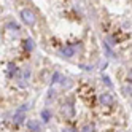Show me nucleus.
<instances>
[{"label": "nucleus", "mask_w": 132, "mask_h": 132, "mask_svg": "<svg viewBox=\"0 0 132 132\" xmlns=\"http://www.w3.org/2000/svg\"><path fill=\"white\" fill-rule=\"evenodd\" d=\"M21 19L27 24V26H34L35 21H37V16L32 10H29V8H24V10L21 11Z\"/></svg>", "instance_id": "1"}, {"label": "nucleus", "mask_w": 132, "mask_h": 132, "mask_svg": "<svg viewBox=\"0 0 132 132\" xmlns=\"http://www.w3.org/2000/svg\"><path fill=\"white\" fill-rule=\"evenodd\" d=\"M26 108H27V107L24 105V107H21L19 110L14 113V122H16V124H19V122L24 121V111H26Z\"/></svg>", "instance_id": "2"}, {"label": "nucleus", "mask_w": 132, "mask_h": 132, "mask_svg": "<svg viewBox=\"0 0 132 132\" xmlns=\"http://www.w3.org/2000/svg\"><path fill=\"white\" fill-rule=\"evenodd\" d=\"M29 77H30V70L29 69H26V70L21 72V77H19V84H21V86H26V83H27V80H29Z\"/></svg>", "instance_id": "3"}, {"label": "nucleus", "mask_w": 132, "mask_h": 132, "mask_svg": "<svg viewBox=\"0 0 132 132\" xmlns=\"http://www.w3.org/2000/svg\"><path fill=\"white\" fill-rule=\"evenodd\" d=\"M61 54L64 56V57H72V56L75 54L73 46H64V48L61 50Z\"/></svg>", "instance_id": "4"}, {"label": "nucleus", "mask_w": 132, "mask_h": 132, "mask_svg": "<svg viewBox=\"0 0 132 132\" xmlns=\"http://www.w3.org/2000/svg\"><path fill=\"white\" fill-rule=\"evenodd\" d=\"M100 102L103 103V105H111V103H113V96L108 94V92L102 94V96H100Z\"/></svg>", "instance_id": "5"}, {"label": "nucleus", "mask_w": 132, "mask_h": 132, "mask_svg": "<svg viewBox=\"0 0 132 132\" xmlns=\"http://www.w3.org/2000/svg\"><path fill=\"white\" fill-rule=\"evenodd\" d=\"M27 127H29L32 132H37L40 129V124H38V121H27Z\"/></svg>", "instance_id": "6"}, {"label": "nucleus", "mask_w": 132, "mask_h": 132, "mask_svg": "<svg viewBox=\"0 0 132 132\" xmlns=\"http://www.w3.org/2000/svg\"><path fill=\"white\" fill-rule=\"evenodd\" d=\"M24 48L26 50H34V40H30V38H27V40H24Z\"/></svg>", "instance_id": "7"}, {"label": "nucleus", "mask_w": 132, "mask_h": 132, "mask_svg": "<svg viewBox=\"0 0 132 132\" xmlns=\"http://www.w3.org/2000/svg\"><path fill=\"white\" fill-rule=\"evenodd\" d=\"M62 111H64V113H67V115H72V113H73V110H72V105H70V103H67V105H64V107H62Z\"/></svg>", "instance_id": "8"}, {"label": "nucleus", "mask_w": 132, "mask_h": 132, "mask_svg": "<svg viewBox=\"0 0 132 132\" xmlns=\"http://www.w3.org/2000/svg\"><path fill=\"white\" fill-rule=\"evenodd\" d=\"M42 118H43V121H50V113H48V110H43L42 111Z\"/></svg>", "instance_id": "9"}, {"label": "nucleus", "mask_w": 132, "mask_h": 132, "mask_svg": "<svg viewBox=\"0 0 132 132\" xmlns=\"http://www.w3.org/2000/svg\"><path fill=\"white\" fill-rule=\"evenodd\" d=\"M81 132H94V127H92L91 124H88V126H84V127L81 129Z\"/></svg>", "instance_id": "10"}, {"label": "nucleus", "mask_w": 132, "mask_h": 132, "mask_svg": "<svg viewBox=\"0 0 132 132\" xmlns=\"http://www.w3.org/2000/svg\"><path fill=\"white\" fill-rule=\"evenodd\" d=\"M59 80H61V75H59V73H54V77H53V83L59 81Z\"/></svg>", "instance_id": "11"}, {"label": "nucleus", "mask_w": 132, "mask_h": 132, "mask_svg": "<svg viewBox=\"0 0 132 132\" xmlns=\"http://www.w3.org/2000/svg\"><path fill=\"white\" fill-rule=\"evenodd\" d=\"M8 27H11V29H18V24H14V22H10V24H8Z\"/></svg>", "instance_id": "12"}, {"label": "nucleus", "mask_w": 132, "mask_h": 132, "mask_svg": "<svg viewBox=\"0 0 132 132\" xmlns=\"http://www.w3.org/2000/svg\"><path fill=\"white\" fill-rule=\"evenodd\" d=\"M103 81H105V84H107V86H111V83H110V80H108L107 77H103Z\"/></svg>", "instance_id": "13"}, {"label": "nucleus", "mask_w": 132, "mask_h": 132, "mask_svg": "<svg viewBox=\"0 0 132 132\" xmlns=\"http://www.w3.org/2000/svg\"><path fill=\"white\" fill-rule=\"evenodd\" d=\"M8 69H10V75H13V69H16V67H14L13 64H10V67H8Z\"/></svg>", "instance_id": "14"}, {"label": "nucleus", "mask_w": 132, "mask_h": 132, "mask_svg": "<svg viewBox=\"0 0 132 132\" xmlns=\"http://www.w3.org/2000/svg\"><path fill=\"white\" fill-rule=\"evenodd\" d=\"M62 132H75V130H73V129H64Z\"/></svg>", "instance_id": "15"}]
</instances>
